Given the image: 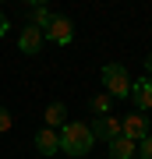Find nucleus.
<instances>
[{"instance_id":"2","label":"nucleus","mask_w":152,"mask_h":159,"mask_svg":"<svg viewBox=\"0 0 152 159\" xmlns=\"http://www.w3.org/2000/svg\"><path fill=\"white\" fill-rule=\"evenodd\" d=\"M103 85H106L110 99H127L131 96V74L124 64H106L103 67Z\"/></svg>"},{"instance_id":"3","label":"nucleus","mask_w":152,"mask_h":159,"mask_svg":"<svg viewBox=\"0 0 152 159\" xmlns=\"http://www.w3.org/2000/svg\"><path fill=\"white\" fill-rule=\"evenodd\" d=\"M43 39H50L57 46H67L74 39V25H71V18H64V14H53L50 18V25L43 29Z\"/></svg>"},{"instance_id":"14","label":"nucleus","mask_w":152,"mask_h":159,"mask_svg":"<svg viewBox=\"0 0 152 159\" xmlns=\"http://www.w3.org/2000/svg\"><path fill=\"white\" fill-rule=\"evenodd\" d=\"M11 124H14V120H11V113L0 106V134H4V131H11Z\"/></svg>"},{"instance_id":"12","label":"nucleus","mask_w":152,"mask_h":159,"mask_svg":"<svg viewBox=\"0 0 152 159\" xmlns=\"http://www.w3.org/2000/svg\"><path fill=\"white\" fill-rule=\"evenodd\" d=\"M89 106H92V113H96V117H110L113 99L106 96V92H103V96H92V102H89Z\"/></svg>"},{"instance_id":"1","label":"nucleus","mask_w":152,"mask_h":159,"mask_svg":"<svg viewBox=\"0 0 152 159\" xmlns=\"http://www.w3.org/2000/svg\"><path fill=\"white\" fill-rule=\"evenodd\" d=\"M60 152H67V156H89L92 152V145H96V138H92V131L81 124V120H67V124H64V131L60 134Z\"/></svg>"},{"instance_id":"9","label":"nucleus","mask_w":152,"mask_h":159,"mask_svg":"<svg viewBox=\"0 0 152 159\" xmlns=\"http://www.w3.org/2000/svg\"><path fill=\"white\" fill-rule=\"evenodd\" d=\"M35 148H39L43 156H57V148H60V138H57L53 127H43L39 134H35Z\"/></svg>"},{"instance_id":"7","label":"nucleus","mask_w":152,"mask_h":159,"mask_svg":"<svg viewBox=\"0 0 152 159\" xmlns=\"http://www.w3.org/2000/svg\"><path fill=\"white\" fill-rule=\"evenodd\" d=\"M18 50L28 53V57H35V53L43 50V32H39V29H32V25H25L21 35H18Z\"/></svg>"},{"instance_id":"4","label":"nucleus","mask_w":152,"mask_h":159,"mask_svg":"<svg viewBox=\"0 0 152 159\" xmlns=\"http://www.w3.org/2000/svg\"><path fill=\"white\" fill-rule=\"evenodd\" d=\"M120 134H124V138H131V142H141V138H149L152 134V131H149V117L145 113H138V110H135V113H127L124 120H120Z\"/></svg>"},{"instance_id":"13","label":"nucleus","mask_w":152,"mask_h":159,"mask_svg":"<svg viewBox=\"0 0 152 159\" xmlns=\"http://www.w3.org/2000/svg\"><path fill=\"white\" fill-rule=\"evenodd\" d=\"M138 148H141V159H152V134H149V138H141Z\"/></svg>"},{"instance_id":"15","label":"nucleus","mask_w":152,"mask_h":159,"mask_svg":"<svg viewBox=\"0 0 152 159\" xmlns=\"http://www.w3.org/2000/svg\"><path fill=\"white\" fill-rule=\"evenodd\" d=\"M145 78H152V53L145 57Z\"/></svg>"},{"instance_id":"16","label":"nucleus","mask_w":152,"mask_h":159,"mask_svg":"<svg viewBox=\"0 0 152 159\" xmlns=\"http://www.w3.org/2000/svg\"><path fill=\"white\" fill-rule=\"evenodd\" d=\"M4 32H7V18H4V11H0V39H4Z\"/></svg>"},{"instance_id":"11","label":"nucleus","mask_w":152,"mask_h":159,"mask_svg":"<svg viewBox=\"0 0 152 159\" xmlns=\"http://www.w3.org/2000/svg\"><path fill=\"white\" fill-rule=\"evenodd\" d=\"M43 117H46V127H53V131H57V124H60V127L67 124V106H64V102H50Z\"/></svg>"},{"instance_id":"5","label":"nucleus","mask_w":152,"mask_h":159,"mask_svg":"<svg viewBox=\"0 0 152 159\" xmlns=\"http://www.w3.org/2000/svg\"><path fill=\"white\" fill-rule=\"evenodd\" d=\"M131 102H135L138 113H149V110H152V78L131 81Z\"/></svg>"},{"instance_id":"6","label":"nucleus","mask_w":152,"mask_h":159,"mask_svg":"<svg viewBox=\"0 0 152 159\" xmlns=\"http://www.w3.org/2000/svg\"><path fill=\"white\" fill-rule=\"evenodd\" d=\"M92 138H99V142H113V138L120 134V120L117 117H96V124L89 127Z\"/></svg>"},{"instance_id":"10","label":"nucleus","mask_w":152,"mask_h":159,"mask_svg":"<svg viewBox=\"0 0 152 159\" xmlns=\"http://www.w3.org/2000/svg\"><path fill=\"white\" fill-rule=\"evenodd\" d=\"M50 7H46V4H32V7H28V25H32V29H46V25H50Z\"/></svg>"},{"instance_id":"8","label":"nucleus","mask_w":152,"mask_h":159,"mask_svg":"<svg viewBox=\"0 0 152 159\" xmlns=\"http://www.w3.org/2000/svg\"><path fill=\"white\" fill-rule=\"evenodd\" d=\"M110 145V159H135L138 156V145L131 142V138H124V134H117L113 142H106Z\"/></svg>"}]
</instances>
